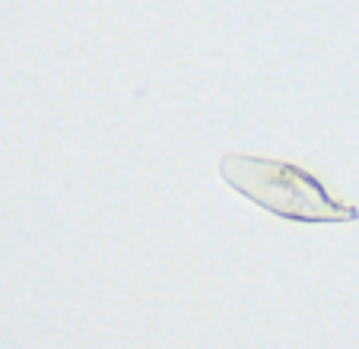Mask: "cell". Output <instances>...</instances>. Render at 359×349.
<instances>
[{
    "mask_svg": "<svg viewBox=\"0 0 359 349\" xmlns=\"http://www.w3.org/2000/svg\"><path fill=\"white\" fill-rule=\"evenodd\" d=\"M219 174L255 207L280 219L309 222V226H325V222L337 226V222L359 219V210L353 203L334 197L318 174L292 162L229 153L219 159Z\"/></svg>",
    "mask_w": 359,
    "mask_h": 349,
    "instance_id": "1",
    "label": "cell"
}]
</instances>
